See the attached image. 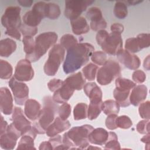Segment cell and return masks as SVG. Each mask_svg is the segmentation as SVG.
<instances>
[{
	"mask_svg": "<svg viewBox=\"0 0 150 150\" xmlns=\"http://www.w3.org/2000/svg\"><path fill=\"white\" fill-rule=\"evenodd\" d=\"M34 76V70L31 62L26 59L19 60L15 69L14 77L19 81H29Z\"/></svg>",
	"mask_w": 150,
	"mask_h": 150,
	"instance_id": "cell-13",
	"label": "cell"
},
{
	"mask_svg": "<svg viewBox=\"0 0 150 150\" xmlns=\"http://www.w3.org/2000/svg\"><path fill=\"white\" fill-rule=\"evenodd\" d=\"M137 38H138L141 49L148 47L150 45V35L149 33H140Z\"/></svg>",
	"mask_w": 150,
	"mask_h": 150,
	"instance_id": "cell-47",
	"label": "cell"
},
{
	"mask_svg": "<svg viewBox=\"0 0 150 150\" xmlns=\"http://www.w3.org/2000/svg\"><path fill=\"white\" fill-rule=\"evenodd\" d=\"M73 32L77 35L87 33L90 30V26L87 23L86 19L80 16L78 18L70 21Z\"/></svg>",
	"mask_w": 150,
	"mask_h": 150,
	"instance_id": "cell-22",
	"label": "cell"
},
{
	"mask_svg": "<svg viewBox=\"0 0 150 150\" xmlns=\"http://www.w3.org/2000/svg\"><path fill=\"white\" fill-rule=\"evenodd\" d=\"M148 89L146 86L141 84L135 86L129 94V99L130 104L134 106L139 105L144 101L147 96Z\"/></svg>",
	"mask_w": 150,
	"mask_h": 150,
	"instance_id": "cell-17",
	"label": "cell"
},
{
	"mask_svg": "<svg viewBox=\"0 0 150 150\" xmlns=\"http://www.w3.org/2000/svg\"><path fill=\"white\" fill-rule=\"evenodd\" d=\"M47 3L43 1H39L35 3L32 10L39 15L42 19L46 18V9Z\"/></svg>",
	"mask_w": 150,
	"mask_h": 150,
	"instance_id": "cell-44",
	"label": "cell"
},
{
	"mask_svg": "<svg viewBox=\"0 0 150 150\" xmlns=\"http://www.w3.org/2000/svg\"><path fill=\"white\" fill-rule=\"evenodd\" d=\"M33 1L32 0H20V1H18V2L22 6H25V7H30L32 3H33Z\"/></svg>",
	"mask_w": 150,
	"mask_h": 150,
	"instance_id": "cell-56",
	"label": "cell"
},
{
	"mask_svg": "<svg viewBox=\"0 0 150 150\" xmlns=\"http://www.w3.org/2000/svg\"><path fill=\"white\" fill-rule=\"evenodd\" d=\"M110 29L112 32H117L121 34L124 30V27L120 23H115L111 25Z\"/></svg>",
	"mask_w": 150,
	"mask_h": 150,
	"instance_id": "cell-53",
	"label": "cell"
},
{
	"mask_svg": "<svg viewBox=\"0 0 150 150\" xmlns=\"http://www.w3.org/2000/svg\"><path fill=\"white\" fill-rule=\"evenodd\" d=\"M114 14L118 19H122L127 17L128 15L127 6L125 2L117 1L115 4L114 8Z\"/></svg>",
	"mask_w": 150,
	"mask_h": 150,
	"instance_id": "cell-30",
	"label": "cell"
},
{
	"mask_svg": "<svg viewBox=\"0 0 150 150\" xmlns=\"http://www.w3.org/2000/svg\"><path fill=\"white\" fill-rule=\"evenodd\" d=\"M115 88L122 90H130L136 86L135 83L130 80L129 79L117 77L115 80Z\"/></svg>",
	"mask_w": 150,
	"mask_h": 150,
	"instance_id": "cell-33",
	"label": "cell"
},
{
	"mask_svg": "<svg viewBox=\"0 0 150 150\" xmlns=\"http://www.w3.org/2000/svg\"><path fill=\"white\" fill-rule=\"evenodd\" d=\"M100 46L105 53L110 55H117L122 49L121 34L111 32L108 33Z\"/></svg>",
	"mask_w": 150,
	"mask_h": 150,
	"instance_id": "cell-9",
	"label": "cell"
},
{
	"mask_svg": "<svg viewBox=\"0 0 150 150\" xmlns=\"http://www.w3.org/2000/svg\"><path fill=\"white\" fill-rule=\"evenodd\" d=\"M97 70L98 66L95 64L90 63L83 68L82 73L86 79L89 81H93L96 78Z\"/></svg>",
	"mask_w": 150,
	"mask_h": 150,
	"instance_id": "cell-29",
	"label": "cell"
},
{
	"mask_svg": "<svg viewBox=\"0 0 150 150\" xmlns=\"http://www.w3.org/2000/svg\"><path fill=\"white\" fill-rule=\"evenodd\" d=\"M43 103V107L32 126L35 131L38 134L46 133L47 128L55 119L59 108L50 96L44 97Z\"/></svg>",
	"mask_w": 150,
	"mask_h": 150,
	"instance_id": "cell-3",
	"label": "cell"
},
{
	"mask_svg": "<svg viewBox=\"0 0 150 150\" xmlns=\"http://www.w3.org/2000/svg\"><path fill=\"white\" fill-rule=\"evenodd\" d=\"M117 117V114H110L107 115V117L105 119V124L108 129L114 130L117 128L115 124V120Z\"/></svg>",
	"mask_w": 150,
	"mask_h": 150,
	"instance_id": "cell-49",
	"label": "cell"
},
{
	"mask_svg": "<svg viewBox=\"0 0 150 150\" xmlns=\"http://www.w3.org/2000/svg\"><path fill=\"white\" fill-rule=\"evenodd\" d=\"M23 45V50L26 54V57L31 55L35 50V42L33 36H23L22 39Z\"/></svg>",
	"mask_w": 150,
	"mask_h": 150,
	"instance_id": "cell-37",
	"label": "cell"
},
{
	"mask_svg": "<svg viewBox=\"0 0 150 150\" xmlns=\"http://www.w3.org/2000/svg\"><path fill=\"white\" fill-rule=\"evenodd\" d=\"M118 61L130 70H137L141 65L139 58L135 54L122 49L117 55Z\"/></svg>",
	"mask_w": 150,
	"mask_h": 150,
	"instance_id": "cell-14",
	"label": "cell"
},
{
	"mask_svg": "<svg viewBox=\"0 0 150 150\" xmlns=\"http://www.w3.org/2000/svg\"><path fill=\"white\" fill-rule=\"evenodd\" d=\"M8 123L7 122L4 120V117L1 115V125H0V135H2L6 132L7 128H8Z\"/></svg>",
	"mask_w": 150,
	"mask_h": 150,
	"instance_id": "cell-55",
	"label": "cell"
},
{
	"mask_svg": "<svg viewBox=\"0 0 150 150\" xmlns=\"http://www.w3.org/2000/svg\"><path fill=\"white\" fill-rule=\"evenodd\" d=\"M74 91V90L63 81L62 86L54 92L52 99L56 103L63 104L66 103L73 96Z\"/></svg>",
	"mask_w": 150,
	"mask_h": 150,
	"instance_id": "cell-18",
	"label": "cell"
},
{
	"mask_svg": "<svg viewBox=\"0 0 150 150\" xmlns=\"http://www.w3.org/2000/svg\"><path fill=\"white\" fill-rule=\"evenodd\" d=\"M120 105L113 100H107L103 102L102 111L105 115L117 114L120 111Z\"/></svg>",
	"mask_w": 150,
	"mask_h": 150,
	"instance_id": "cell-27",
	"label": "cell"
},
{
	"mask_svg": "<svg viewBox=\"0 0 150 150\" xmlns=\"http://www.w3.org/2000/svg\"><path fill=\"white\" fill-rule=\"evenodd\" d=\"M63 83V81L61 80L60 79H53L48 82L47 87L50 91L54 92L62 86Z\"/></svg>",
	"mask_w": 150,
	"mask_h": 150,
	"instance_id": "cell-50",
	"label": "cell"
},
{
	"mask_svg": "<svg viewBox=\"0 0 150 150\" xmlns=\"http://www.w3.org/2000/svg\"><path fill=\"white\" fill-rule=\"evenodd\" d=\"M0 108L1 112L5 115H10L13 112V98L7 87L0 88Z\"/></svg>",
	"mask_w": 150,
	"mask_h": 150,
	"instance_id": "cell-15",
	"label": "cell"
},
{
	"mask_svg": "<svg viewBox=\"0 0 150 150\" xmlns=\"http://www.w3.org/2000/svg\"><path fill=\"white\" fill-rule=\"evenodd\" d=\"M12 123L21 135L28 134L32 129L30 122L24 115L22 110L20 107H15L12 115Z\"/></svg>",
	"mask_w": 150,
	"mask_h": 150,
	"instance_id": "cell-11",
	"label": "cell"
},
{
	"mask_svg": "<svg viewBox=\"0 0 150 150\" xmlns=\"http://www.w3.org/2000/svg\"><path fill=\"white\" fill-rule=\"evenodd\" d=\"M13 68L6 60H0V77L1 79H9L12 75Z\"/></svg>",
	"mask_w": 150,
	"mask_h": 150,
	"instance_id": "cell-34",
	"label": "cell"
},
{
	"mask_svg": "<svg viewBox=\"0 0 150 150\" xmlns=\"http://www.w3.org/2000/svg\"><path fill=\"white\" fill-rule=\"evenodd\" d=\"M57 39L58 36L54 32H43L35 38V46L33 53L29 56L26 57V59L31 63L37 62L52 46L54 45Z\"/></svg>",
	"mask_w": 150,
	"mask_h": 150,
	"instance_id": "cell-4",
	"label": "cell"
},
{
	"mask_svg": "<svg viewBox=\"0 0 150 150\" xmlns=\"http://www.w3.org/2000/svg\"><path fill=\"white\" fill-rule=\"evenodd\" d=\"M115 124L117 128L122 129H128L132 125V122L130 118L125 115L117 117L115 120Z\"/></svg>",
	"mask_w": 150,
	"mask_h": 150,
	"instance_id": "cell-41",
	"label": "cell"
},
{
	"mask_svg": "<svg viewBox=\"0 0 150 150\" xmlns=\"http://www.w3.org/2000/svg\"><path fill=\"white\" fill-rule=\"evenodd\" d=\"M149 55L147 56V57L144 59V68L147 71H149V67H150V64H149Z\"/></svg>",
	"mask_w": 150,
	"mask_h": 150,
	"instance_id": "cell-58",
	"label": "cell"
},
{
	"mask_svg": "<svg viewBox=\"0 0 150 150\" xmlns=\"http://www.w3.org/2000/svg\"><path fill=\"white\" fill-rule=\"evenodd\" d=\"M60 42L61 46L66 50H68L78 43L77 39L73 35L69 33L63 35Z\"/></svg>",
	"mask_w": 150,
	"mask_h": 150,
	"instance_id": "cell-35",
	"label": "cell"
},
{
	"mask_svg": "<svg viewBox=\"0 0 150 150\" xmlns=\"http://www.w3.org/2000/svg\"><path fill=\"white\" fill-rule=\"evenodd\" d=\"M41 109L40 104L34 99H28L25 103V115L31 121H35L38 118Z\"/></svg>",
	"mask_w": 150,
	"mask_h": 150,
	"instance_id": "cell-19",
	"label": "cell"
},
{
	"mask_svg": "<svg viewBox=\"0 0 150 150\" xmlns=\"http://www.w3.org/2000/svg\"><path fill=\"white\" fill-rule=\"evenodd\" d=\"M5 33L8 36H9L12 38L16 39V40H21V35L19 29H6Z\"/></svg>",
	"mask_w": 150,
	"mask_h": 150,
	"instance_id": "cell-51",
	"label": "cell"
},
{
	"mask_svg": "<svg viewBox=\"0 0 150 150\" xmlns=\"http://www.w3.org/2000/svg\"><path fill=\"white\" fill-rule=\"evenodd\" d=\"M64 54L65 49L60 44H55L52 47L43 67L44 72L47 76H53L56 74L60 64L64 60Z\"/></svg>",
	"mask_w": 150,
	"mask_h": 150,
	"instance_id": "cell-5",
	"label": "cell"
},
{
	"mask_svg": "<svg viewBox=\"0 0 150 150\" xmlns=\"http://www.w3.org/2000/svg\"><path fill=\"white\" fill-rule=\"evenodd\" d=\"M94 2V1H66L64 15L70 21L76 19L80 16L81 13L86 10L88 6L91 5Z\"/></svg>",
	"mask_w": 150,
	"mask_h": 150,
	"instance_id": "cell-7",
	"label": "cell"
},
{
	"mask_svg": "<svg viewBox=\"0 0 150 150\" xmlns=\"http://www.w3.org/2000/svg\"><path fill=\"white\" fill-rule=\"evenodd\" d=\"M22 136L21 133L16 129L11 123L8 126L6 132L1 135L0 146L3 149H13L16 146L18 139Z\"/></svg>",
	"mask_w": 150,
	"mask_h": 150,
	"instance_id": "cell-12",
	"label": "cell"
},
{
	"mask_svg": "<svg viewBox=\"0 0 150 150\" xmlns=\"http://www.w3.org/2000/svg\"><path fill=\"white\" fill-rule=\"evenodd\" d=\"M37 133L32 128L30 132L22 136L16 149H36L34 146V139Z\"/></svg>",
	"mask_w": 150,
	"mask_h": 150,
	"instance_id": "cell-23",
	"label": "cell"
},
{
	"mask_svg": "<svg viewBox=\"0 0 150 150\" xmlns=\"http://www.w3.org/2000/svg\"><path fill=\"white\" fill-rule=\"evenodd\" d=\"M16 42L9 38H6L0 41V56L8 57L11 55L16 49Z\"/></svg>",
	"mask_w": 150,
	"mask_h": 150,
	"instance_id": "cell-24",
	"label": "cell"
},
{
	"mask_svg": "<svg viewBox=\"0 0 150 150\" xmlns=\"http://www.w3.org/2000/svg\"><path fill=\"white\" fill-rule=\"evenodd\" d=\"M21 8L19 6H9L1 18V23L6 29H18L21 26L20 16Z\"/></svg>",
	"mask_w": 150,
	"mask_h": 150,
	"instance_id": "cell-8",
	"label": "cell"
},
{
	"mask_svg": "<svg viewBox=\"0 0 150 150\" xmlns=\"http://www.w3.org/2000/svg\"><path fill=\"white\" fill-rule=\"evenodd\" d=\"M94 50L93 46L88 43H77L67 50L63 64L64 72L69 74L79 70L88 62Z\"/></svg>",
	"mask_w": 150,
	"mask_h": 150,
	"instance_id": "cell-1",
	"label": "cell"
},
{
	"mask_svg": "<svg viewBox=\"0 0 150 150\" xmlns=\"http://www.w3.org/2000/svg\"><path fill=\"white\" fill-rule=\"evenodd\" d=\"M130 90H122L115 88L113 91V96L115 101L122 107H127L131 104L129 102Z\"/></svg>",
	"mask_w": 150,
	"mask_h": 150,
	"instance_id": "cell-25",
	"label": "cell"
},
{
	"mask_svg": "<svg viewBox=\"0 0 150 150\" xmlns=\"http://www.w3.org/2000/svg\"><path fill=\"white\" fill-rule=\"evenodd\" d=\"M141 141L145 143L146 144V146H148V147L149 146V144H150V134L149 133H147L141 139Z\"/></svg>",
	"mask_w": 150,
	"mask_h": 150,
	"instance_id": "cell-57",
	"label": "cell"
},
{
	"mask_svg": "<svg viewBox=\"0 0 150 150\" xmlns=\"http://www.w3.org/2000/svg\"><path fill=\"white\" fill-rule=\"evenodd\" d=\"M60 15V9L59 5L54 3H47L46 9V18L50 19H56Z\"/></svg>",
	"mask_w": 150,
	"mask_h": 150,
	"instance_id": "cell-32",
	"label": "cell"
},
{
	"mask_svg": "<svg viewBox=\"0 0 150 150\" xmlns=\"http://www.w3.org/2000/svg\"><path fill=\"white\" fill-rule=\"evenodd\" d=\"M138 112L140 117L145 120H149L150 118V102L146 101L141 103L138 108Z\"/></svg>",
	"mask_w": 150,
	"mask_h": 150,
	"instance_id": "cell-42",
	"label": "cell"
},
{
	"mask_svg": "<svg viewBox=\"0 0 150 150\" xmlns=\"http://www.w3.org/2000/svg\"><path fill=\"white\" fill-rule=\"evenodd\" d=\"M20 32L22 33L23 36H33L38 32V28L36 27H32L28 26L25 24H23L19 28Z\"/></svg>",
	"mask_w": 150,
	"mask_h": 150,
	"instance_id": "cell-45",
	"label": "cell"
},
{
	"mask_svg": "<svg viewBox=\"0 0 150 150\" xmlns=\"http://www.w3.org/2000/svg\"><path fill=\"white\" fill-rule=\"evenodd\" d=\"M91 60L95 64L98 66H103L108 60L106 53L103 51L93 52L91 55Z\"/></svg>",
	"mask_w": 150,
	"mask_h": 150,
	"instance_id": "cell-40",
	"label": "cell"
},
{
	"mask_svg": "<svg viewBox=\"0 0 150 150\" xmlns=\"http://www.w3.org/2000/svg\"><path fill=\"white\" fill-rule=\"evenodd\" d=\"M142 1H127V2L129 4V5H137L139 3L142 2Z\"/></svg>",
	"mask_w": 150,
	"mask_h": 150,
	"instance_id": "cell-59",
	"label": "cell"
},
{
	"mask_svg": "<svg viewBox=\"0 0 150 150\" xmlns=\"http://www.w3.org/2000/svg\"><path fill=\"white\" fill-rule=\"evenodd\" d=\"M88 105L84 103H77L73 109V117L74 120H80L87 117Z\"/></svg>",
	"mask_w": 150,
	"mask_h": 150,
	"instance_id": "cell-28",
	"label": "cell"
},
{
	"mask_svg": "<svg viewBox=\"0 0 150 150\" xmlns=\"http://www.w3.org/2000/svg\"><path fill=\"white\" fill-rule=\"evenodd\" d=\"M22 19L24 24L32 27H36L43 19L36 12L30 10L25 13Z\"/></svg>",
	"mask_w": 150,
	"mask_h": 150,
	"instance_id": "cell-26",
	"label": "cell"
},
{
	"mask_svg": "<svg viewBox=\"0 0 150 150\" xmlns=\"http://www.w3.org/2000/svg\"><path fill=\"white\" fill-rule=\"evenodd\" d=\"M109 132L104 128L93 129L88 135V139L90 143L97 145H103L108 140Z\"/></svg>",
	"mask_w": 150,
	"mask_h": 150,
	"instance_id": "cell-20",
	"label": "cell"
},
{
	"mask_svg": "<svg viewBox=\"0 0 150 150\" xmlns=\"http://www.w3.org/2000/svg\"><path fill=\"white\" fill-rule=\"evenodd\" d=\"M102 103L91 104L90 103L87 110V118L90 120L96 119L102 111Z\"/></svg>",
	"mask_w": 150,
	"mask_h": 150,
	"instance_id": "cell-39",
	"label": "cell"
},
{
	"mask_svg": "<svg viewBox=\"0 0 150 150\" xmlns=\"http://www.w3.org/2000/svg\"><path fill=\"white\" fill-rule=\"evenodd\" d=\"M105 149H120V144L118 141L117 134L114 132H109L108 140L104 144Z\"/></svg>",
	"mask_w": 150,
	"mask_h": 150,
	"instance_id": "cell-38",
	"label": "cell"
},
{
	"mask_svg": "<svg viewBox=\"0 0 150 150\" xmlns=\"http://www.w3.org/2000/svg\"><path fill=\"white\" fill-rule=\"evenodd\" d=\"M64 81L71 88L74 90H81L82 88H83V87L86 83L84 77L82 74L81 72L80 71L70 75Z\"/></svg>",
	"mask_w": 150,
	"mask_h": 150,
	"instance_id": "cell-21",
	"label": "cell"
},
{
	"mask_svg": "<svg viewBox=\"0 0 150 150\" xmlns=\"http://www.w3.org/2000/svg\"><path fill=\"white\" fill-rule=\"evenodd\" d=\"M70 127L71 124L68 120H63L57 117L48 126L46 130V134L49 137H53L69 129Z\"/></svg>",
	"mask_w": 150,
	"mask_h": 150,
	"instance_id": "cell-16",
	"label": "cell"
},
{
	"mask_svg": "<svg viewBox=\"0 0 150 150\" xmlns=\"http://www.w3.org/2000/svg\"><path fill=\"white\" fill-rule=\"evenodd\" d=\"M8 84L13 95L14 100L16 104L23 105L29 97V87L22 82L18 81L14 77H12Z\"/></svg>",
	"mask_w": 150,
	"mask_h": 150,
	"instance_id": "cell-10",
	"label": "cell"
},
{
	"mask_svg": "<svg viewBox=\"0 0 150 150\" xmlns=\"http://www.w3.org/2000/svg\"><path fill=\"white\" fill-rule=\"evenodd\" d=\"M125 50L129 53H134L142 50L137 38H130L125 40Z\"/></svg>",
	"mask_w": 150,
	"mask_h": 150,
	"instance_id": "cell-36",
	"label": "cell"
},
{
	"mask_svg": "<svg viewBox=\"0 0 150 150\" xmlns=\"http://www.w3.org/2000/svg\"><path fill=\"white\" fill-rule=\"evenodd\" d=\"M93 129V127L88 124L73 127L63 134L62 144L67 149H86L89 146L88 135Z\"/></svg>",
	"mask_w": 150,
	"mask_h": 150,
	"instance_id": "cell-2",
	"label": "cell"
},
{
	"mask_svg": "<svg viewBox=\"0 0 150 150\" xmlns=\"http://www.w3.org/2000/svg\"><path fill=\"white\" fill-rule=\"evenodd\" d=\"M86 16L90 21V23H97L104 19L101 11L98 7L90 8L86 13Z\"/></svg>",
	"mask_w": 150,
	"mask_h": 150,
	"instance_id": "cell-31",
	"label": "cell"
},
{
	"mask_svg": "<svg viewBox=\"0 0 150 150\" xmlns=\"http://www.w3.org/2000/svg\"><path fill=\"white\" fill-rule=\"evenodd\" d=\"M120 75L121 67L118 63L113 60H108L105 64L97 70V81L98 84L106 86Z\"/></svg>",
	"mask_w": 150,
	"mask_h": 150,
	"instance_id": "cell-6",
	"label": "cell"
},
{
	"mask_svg": "<svg viewBox=\"0 0 150 150\" xmlns=\"http://www.w3.org/2000/svg\"><path fill=\"white\" fill-rule=\"evenodd\" d=\"M57 113L59 117L63 120H66L71 114V106L67 103H63L59 107Z\"/></svg>",
	"mask_w": 150,
	"mask_h": 150,
	"instance_id": "cell-43",
	"label": "cell"
},
{
	"mask_svg": "<svg viewBox=\"0 0 150 150\" xmlns=\"http://www.w3.org/2000/svg\"><path fill=\"white\" fill-rule=\"evenodd\" d=\"M137 131L141 134H146L149 133V120H144L139 121L137 125Z\"/></svg>",
	"mask_w": 150,
	"mask_h": 150,
	"instance_id": "cell-46",
	"label": "cell"
},
{
	"mask_svg": "<svg viewBox=\"0 0 150 150\" xmlns=\"http://www.w3.org/2000/svg\"><path fill=\"white\" fill-rule=\"evenodd\" d=\"M132 79L134 83L138 84L143 83L146 80V74L141 70H136L132 75Z\"/></svg>",
	"mask_w": 150,
	"mask_h": 150,
	"instance_id": "cell-48",
	"label": "cell"
},
{
	"mask_svg": "<svg viewBox=\"0 0 150 150\" xmlns=\"http://www.w3.org/2000/svg\"><path fill=\"white\" fill-rule=\"evenodd\" d=\"M108 35V33L104 29L98 31L96 35V41L97 44L100 46L104 42V40L105 39V38L107 37Z\"/></svg>",
	"mask_w": 150,
	"mask_h": 150,
	"instance_id": "cell-52",
	"label": "cell"
},
{
	"mask_svg": "<svg viewBox=\"0 0 150 150\" xmlns=\"http://www.w3.org/2000/svg\"><path fill=\"white\" fill-rule=\"evenodd\" d=\"M39 149L42 150V149H53V147L51 144V142L48 141H43L42 142L39 147Z\"/></svg>",
	"mask_w": 150,
	"mask_h": 150,
	"instance_id": "cell-54",
	"label": "cell"
}]
</instances>
